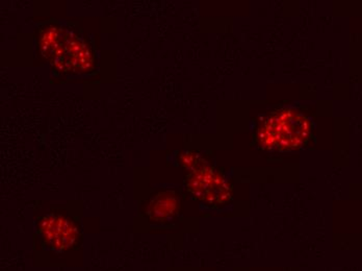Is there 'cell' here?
Masks as SVG:
<instances>
[{
  "label": "cell",
  "mask_w": 362,
  "mask_h": 271,
  "mask_svg": "<svg viewBox=\"0 0 362 271\" xmlns=\"http://www.w3.org/2000/svg\"><path fill=\"white\" fill-rule=\"evenodd\" d=\"M308 119L293 110H284L272 115L259 132L260 144L266 149L288 151L308 140Z\"/></svg>",
  "instance_id": "6da1fadb"
}]
</instances>
